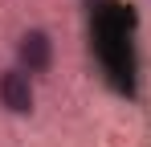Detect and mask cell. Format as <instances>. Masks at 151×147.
Listing matches in <instances>:
<instances>
[{
  "label": "cell",
  "instance_id": "2",
  "mask_svg": "<svg viewBox=\"0 0 151 147\" xmlns=\"http://www.w3.org/2000/svg\"><path fill=\"white\" fill-rule=\"evenodd\" d=\"M53 37L45 29H25L21 37H17V45H12V57H17V66L33 78H41V74H49L53 66Z\"/></svg>",
  "mask_w": 151,
  "mask_h": 147
},
{
  "label": "cell",
  "instance_id": "1",
  "mask_svg": "<svg viewBox=\"0 0 151 147\" xmlns=\"http://www.w3.org/2000/svg\"><path fill=\"white\" fill-rule=\"evenodd\" d=\"M0 110L12 115V119H29V115L37 110V86H33V74H25L21 66L0 70Z\"/></svg>",
  "mask_w": 151,
  "mask_h": 147
}]
</instances>
